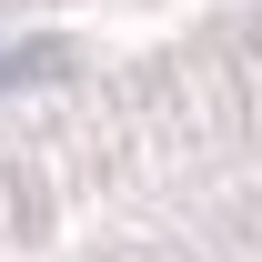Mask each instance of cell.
Masks as SVG:
<instances>
[{
    "instance_id": "obj_1",
    "label": "cell",
    "mask_w": 262,
    "mask_h": 262,
    "mask_svg": "<svg viewBox=\"0 0 262 262\" xmlns=\"http://www.w3.org/2000/svg\"><path fill=\"white\" fill-rule=\"evenodd\" d=\"M71 71V40H10L0 51V91H31V81H61Z\"/></svg>"
}]
</instances>
